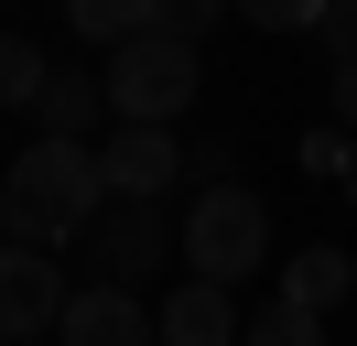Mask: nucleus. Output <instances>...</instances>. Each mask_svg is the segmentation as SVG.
Returning a JSON list of instances; mask_svg holds the SVG:
<instances>
[{
	"mask_svg": "<svg viewBox=\"0 0 357 346\" xmlns=\"http://www.w3.org/2000/svg\"><path fill=\"white\" fill-rule=\"evenodd\" d=\"M109 206V173H98V141H54L33 130L0 173V238H22V249H66V238L98 227Z\"/></svg>",
	"mask_w": 357,
	"mask_h": 346,
	"instance_id": "1",
	"label": "nucleus"
},
{
	"mask_svg": "<svg viewBox=\"0 0 357 346\" xmlns=\"http://www.w3.org/2000/svg\"><path fill=\"white\" fill-rule=\"evenodd\" d=\"M98 86H109V108L119 119H162L174 130L184 108H195V86H206V54L184 33H130V43H109V65H98Z\"/></svg>",
	"mask_w": 357,
	"mask_h": 346,
	"instance_id": "2",
	"label": "nucleus"
},
{
	"mask_svg": "<svg viewBox=\"0 0 357 346\" xmlns=\"http://www.w3.org/2000/svg\"><path fill=\"white\" fill-rule=\"evenodd\" d=\"M184 271L227 281V292L249 271H271V206L249 184H195V206H184Z\"/></svg>",
	"mask_w": 357,
	"mask_h": 346,
	"instance_id": "3",
	"label": "nucleus"
},
{
	"mask_svg": "<svg viewBox=\"0 0 357 346\" xmlns=\"http://www.w3.org/2000/svg\"><path fill=\"white\" fill-rule=\"evenodd\" d=\"M174 249H184V227L162 216V195H109V206H98V227H87L98 281H141V271H162Z\"/></svg>",
	"mask_w": 357,
	"mask_h": 346,
	"instance_id": "4",
	"label": "nucleus"
},
{
	"mask_svg": "<svg viewBox=\"0 0 357 346\" xmlns=\"http://www.w3.org/2000/svg\"><path fill=\"white\" fill-rule=\"evenodd\" d=\"M54 346H162V314L130 281H76L66 314H54Z\"/></svg>",
	"mask_w": 357,
	"mask_h": 346,
	"instance_id": "5",
	"label": "nucleus"
},
{
	"mask_svg": "<svg viewBox=\"0 0 357 346\" xmlns=\"http://www.w3.org/2000/svg\"><path fill=\"white\" fill-rule=\"evenodd\" d=\"M54 314H66V271L44 249H22V238H0V346L54 336Z\"/></svg>",
	"mask_w": 357,
	"mask_h": 346,
	"instance_id": "6",
	"label": "nucleus"
},
{
	"mask_svg": "<svg viewBox=\"0 0 357 346\" xmlns=\"http://www.w3.org/2000/svg\"><path fill=\"white\" fill-rule=\"evenodd\" d=\"M98 173H109V195H174L184 141H174L162 119H109V141H98Z\"/></svg>",
	"mask_w": 357,
	"mask_h": 346,
	"instance_id": "7",
	"label": "nucleus"
},
{
	"mask_svg": "<svg viewBox=\"0 0 357 346\" xmlns=\"http://www.w3.org/2000/svg\"><path fill=\"white\" fill-rule=\"evenodd\" d=\"M109 86L98 76H76V65H54L44 76V98H33V130H54V141H109Z\"/></svg>",
	"mask_w": 357,
	"mask_h": 346,
	"instance_id": "8",
	"label": "nucleus"
},
{
	"mask_svg": "<svg viewBox=\"0 0 357 346\" xmlns=\"http://www.w3.org/2000/svg\"><path fill=\"white\" fill-rule=\"evenodd\" d=\"M152 314H162V346H238L249 336V324H238V303H227V281H184V292L174 303H152Z\"/></svg>",
	"mask_w": 357,
	"mask_h": 346,
	"instance_id": "9",
	"label": "nucleus"
},
{
	"mask_svg": "<svg viewBox=\"0 0 357 346\" xmlns=\"http://www.w3.org/2000/svg\"><path fill=\"white\" fill-rule=\"evenodd\" d=\"M347 292H357V260L347 249H292L282 260V303H303V314H335Z\"/></svg>",
	"mask_w": 357,
	"mask_h": 346,
	"instance_id": "10",
	"label": "nucleus"
},
{
	"mask_svg": "<svg viewBox=\"0 0 357 346\" xmlns=\"http://www.w3.org/2000/svg\"><path fill=\"white\" fill-rule=\"evenodd\" d=\"M66 22H76V43H130V33H152V0H66Z\"/></svg>",
	"mask_w": 357,
	"mask_h": 346,
	"instance_id": "11",
	"label": "nucleus"
},
{
	"mask_svg": "<svg viewBox=\"0 0 357 346\" xmlns=\"http://www.w3.org/2000/svg\"><path fill=\"white\" fill-rule=\"evenodd\" d=\"M44 76H54V65L33 54V33H0V108H33V98H44Z\"/></svg>",
	"mask_w": 357,
	"mask_h": 346,
	"instance_id": "12",
	"label": "nucleus"
},
{
	"mask_svg": "<svg viewBox=\"0 0 357 346\" xmlns=\"http://www.w3.org/2000/svg\"><path fill=\"white\" fill-rule=\"evenodd\" d=\"M238 346H325V314H303V303H271V314L249 324Z\"/></svg>",
	"mask_w": 357,
	"mask_h": 346,
	"instance_id": "13",
	"label": "nucleus"
},
{
	"mask_svg": "<svg viewBox=\"0 0 357 346\" xmlns=\"http://www.w3.org/2000/svg\"><path fill=\"white\" fill-rule=\"evenodd\" d=\"M325 11H335V0H238V22H249V33H314Z\"/></svg>",
	"mask_w": 357,
	"mask_h": 346,
	"instance_id": "14",
	"label": "nucleus"
},
{
	"mask_svg": "<svg viewBox=\"0 0 357 346\" xmlns=\"http://www.w3.org/2000/svg\"><path fill=\"white\" fill-rule=\"evenodd\" d=\"M227 11H238V0H152V22H162V33H184V43H206Z\"/></svg>",
	"mask_w": 357,
	"mask_h": 346,
	"instance_id": "15",
	"label": "nucleus"
},
{
	"mask_svg": "<svg viewBox=\"0 0 357 346\" xmlns=\"http://www.w3.org/2000/svg\"><path fill=\"white\" fill-rule=\"evenodd\" d=\"M314 43H325V65H357V0H335V11L314 22Z\"/></svg>",
	"mask_w": 357,
	"mask_h": 346,
	"instance_id": "16",
	"label": "nucleus"
},
{
	"mask_svg": "<svg viewBox=\"0 0 357 346\" xmlns=\"http://www.w3.org/2000/svg\"><path fill=\"white\" fill-rule=\"evenodd\" d=\"M347 151H357V130H314V141H303V173H347Z\"/></svg>",
	"mask_w": 357,
	"mask_h": 346,
	"instance_id": "17",
	"label": "nucleus"
},
{
	"mask_svg": "<svg viewBox=\"0 0 357 346\" xmlns=\"http://www.w3.org/2000/svg\"><path fill=\"white\" fill-rule=\"evenodd\" d=\"M325 98H335V130H357V65H335V76H325Z\"/></svg>",
	"mask_w": 357,
	"mask_h": 346,
	"instance_id": "18",
	"label": "nucleus"
},
{
	"mask_svg": "<svg viewBox=\"0 0 357 346\" xmlns=\"http://www.w3.org/2000/svg\"><path fill=\"white\" fill-rule=\"evenodd\" d=\"M335 195H347V206H357V151H347V173H335Z\"/></svg>",
	"mask_w": 357,
	"mask_h": 346,
	"instance_id": "19",
	"label": "nucleus"
}]
</instances>
